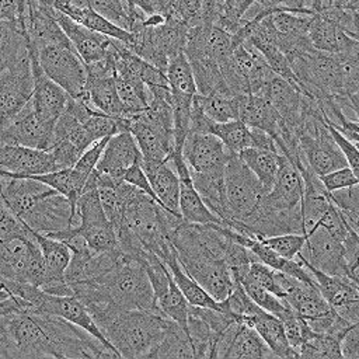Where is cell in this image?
Segmentation results:
<instances>
[{"label": "cell", "mask_w": 359, "mask_h": 359, "mask_svg": "<svg viewBox=\"0 0 359 359\" xmlns=\"http://www.w3.org/2000/svg\"><path fill=\"white\" fill-rule=\"evenodd\" d=\"M122 180L126 181V182H129V184H132V185H135L136 188L142 189L144 194H147L149 196H151V198L158 203V201H157V198H156V195H154V192H153V188H151V185H150V182H149V180H147V175H146V172H144L143 168H142V161L133 164V165L123 174V178H122Z\"/></svg>", "instance_id": "816d5d0a"}, {"label": "cell", "mask_w": 359, "mask_h": 359, "mask_svg": "<svg viewBox=\"0 0 359 359\" xmlns=\"http://www.w3.org/2000/svg\"><path fill=\"white\" fill-rule=\"evenodd\" d=\"M28 55L34 74V93L31 98L32 109L42 122L55 126L65 111L70 95L43 73L34 52L28 50Z\"/></svg>", "instance_id": "2e32d148"}, {"label": "cell", "mask_w": 359, "mask_h": 359, "mask_svg": "<svg viewBox=\"0 0 359 359\" xmlns=\"http://www.w3.org/2000/svg\"><path fill=\"white\" fill-rule=\"evenodd\" d=\"M243 324L252 327L266 342V345L271 348L276 358H299V355L287 342L282 320L276 316L261 309L255 314L245 317L243 320Z\"/></svg>", "instance_id": "484cf974"}, {"label": "cell", "mask_w": 359, "mask_h": 359, "mask_svg": "<svg viewBox=\"0 0 359 359\" xmlns=\"http://www.w3.org/2000/svg\"><path fill=\"white\" fill-rule=\"evenodd\" d=\"M10 297V294H8V292H6L4 289H0V302H3V300H6V299H8Z\"/></svg>", "instance_id": "680465c9"}, {"label": "cell", "mask_w": 359, "mask_h": 359, "mask_svg": "<svg viewBox=\"0 0 359 359\" xmlns=\"http://www.w3.org/2000/svg\"><path fill=\"white\" fill-rule=\"evenodd\" d=\"M269 248H272L275 252H278L280 257L287 259H294L297 254L303 250L307 236L302 233H285V234H276L269 237H255Z\"/></svg>", "instance_id": "b9f144b4"}, {"label": "cell", "mask_w": 359, "mask_h": 359, "mask_svg": "<svg viewBox=\"0 0 359 359\" xmlns=\"http://www.w3.org/2000/svg\"><path fill=\"white\" fill-rule=\"evenodd\" d=\"M34 74L29 55L0 72V129L17 116L31 101Z\"/></svg>", "instance_id": "30bf717a"}, {"label": "cell", "mask_w": 359, "mask_h": 359, "mask_svg": "<svg viewBox=\"0 0 359 359\" xmlns=\"http://www.w3.org/2000/svg\"><path fill=\"white\" fill-rule=\"evenodd\" d=\"M28 226H25L3 202L0 196V241L8 243L15 238H24L34 236Z\"/></svg>", "instance_id": "ee69618b"}, {"label": "cell", "mask_w": 359, "mask_h": 359, "mask_svg": "<svg viewBox=\"0 0 359 359\" xmlns=\"http://www.w3.org/2000/svg\"><path fill=\"white\" fill-rule=\"evenodd\" d=\"M0 196L8 209L32 231L50 234L74 223L76 213L66 196L32 178L4 175L0 170Z\"/></svg>", "instance_id": "277c9868"}, {"label": "cell", "mask_w": 359, "mask_h": 359, "mask_svg": "<svg viewBox=\"0 0 359 359\" xmlns=\"http://www.w3.org/2000/svg\"><path fill=\"white\" fill-rule=\"evenodd\" d=\"M36 55L43 73L59 84L72 98H86L87 72L86 65L74 48L63 45H46L38 50H29Z\"/></svg>", "instance_id": "ba28073f"}, {"label": "cell", "mask_w": 359, "mask_h": 359, "mask_svg": "<svg viewBox=\"0 0 359 359\" xmlns=\"http://www.w3.org/2000/svg\"><path fill=\"white\" fill-rule=\"evenodd\" d=\"M342 358L359 359V324H353L341 341Z\"/></svg>", "instance_id": "f5cc1de1"}, {"label": "cell", "mask_w": 359, "mask_h": 359, "mask_svg": "<svg viewBox=\"0 0 359 359\" xmlns=\"http://www.w3.org/2000/svg\"><path fill=\"white\" fill-rule=\"evenodd\" d=\"M238 119L250 128L266 132L279 147L283 121L266 98L258 94H241L238 97Z\"/></svg>", "instance_id": "7402d4cb"}, {"label": "cell", "mask_w": 359, "mask_h": 359, "mask_svg": "<svg viewBox=\"0 0 359 359\" xmlns=\"http://www.w3.org/2000/svg\"><path fill=\"white\" fill-rule=\"evenodd\" d=\"M34 311L48 313V314H53V316L65 318L66 321H69V323L80 327L86 332H88L91 337H94L95 339L102 342L107 348H109L114 353H116L118 358H121L119 353L116 352V349L109 344V341L104 337V334L95 324V321L91 317L86 304L76 296H73V294H50V293L42 292Z\"/></svg>", "instance_id": "5bb4252c"}, {"label": "cell", "mask_w": 359, "mask_h": 359, "mask_svg": "<svg viewBox=\"0 0 359 359\" xmlns=\"http://www.w3.org/2000/svg\"><path fill=\"white\" fill-rule=\"evenodd\" d=\"M157 310L165 316L167 318L175 321L187 331V320H188V311H189V303L174 282L172 276L170 279L168 290L156 300Z\"/></svg>", "instance_id": "60d3db41"}, {"label": "cell", "mask_w": 359, "mask_h": 359, "mask_svg": "<svg viewBox=\"0 0 359 359\" xmlns=\"http://www.w3.org/2000/svg\"><path fill=\"white\" fill-rule=\"evenodd\" d=\"M276 280L283 292L282 299L306 321L323 318L334 311L317 285L302 282L279 271H276Z\"/></svg>", "instance_id": "ac0fdd59"}, {"label": "cell", "mask_w": 359, "mask_h": 359, "mask_svg": "<svg viewBox=\"0 0 359 359\" xmlns=\"http://www.w3.org/2000/svg\"><path fill=\"white\" fill-rule=\"evenodd\" d=\"M303 265L311 272L320 293L334 310L342 309L359 300V286L352 279L346 276L328 275L311 265H307V264H303Z\"/></svg>", "instance_id": "4316f807"}, {"label": "cell", "mask_w": 359, "mask_h": 359, "mask_svg": "<svg viewBox=\"0 0 359 359\" xmlns=\"http://www.w3.org/2000/svg\"><path fill=\"white\" fill-rule=\"evenodd\" d=\"M238 97L230 91H215L208 95L195 94V101L203 114L213 122L238 119Z\"/></svg>", "instance_id": "d590c367"}, {"label": "cell", "mask_w": 359, "mask_h": 359, "mask_svg": "<svg viewBox=\"0 0 359 359\" xmlns=\"http://www.w3.org/2000/svg\"><path fill=\"white\" fill-rule=\"evenodd\" d=\"M344 108H351L355 115H356V119L353 122H356L359 125V88L351 94L346 95V100H345V105Z\"/></svg>", "instance_id": "11a10c76"}, {"label": "cell", "mask_w": 359, "mask_h": 359, "mask_svg": "<svg viewBox=\"0 0 359 359\" xmlns=\"http://www.w3.org/2000/svg\"><path fill=\"white\" fill-rule=\"evenodd\" d=\"M276 358L261 335L247 324L240 323L223 359H264Z\"/></svg>", "instance_id": "f1b7e54d"}, {"label": "cell", "mask_w": 359, "mask_h": 359, "mask_svg": "<svg viewBox=\"0 0 359 359\" xmlns=\"http://www.w3.org/2000/svg\"><path fill=\"white\" fill-rule=\"evenodd\" d=\"M164 264L167 265L174 282L188 300L191 306L198 307H209V309H217L220 310V303L215 300L196 280H194L182 268V265L178 261L175 248L172 252H170L165 258H163Z\"/></svg>", "instance_id": "f546056e"}, {"label": "cell", "mask_w": 359, "mask_h": 359, "mask_svg": "<svg viewBox=\"0 0 359 359\" xmlns=\"http://www.w3.org/2000/svg\"><path fill=\"white\" fill-rule=\"evenodd\" d=\"M247 276L251 278L254 282H257L264 289H266L268 292L273 293L275 296H278L280 299L283 297V292L276 280V271L272 269L271 266H268L259 261H252L247 271Z\"/></svg>", "instance_id": "f6af8a7d"}, {"label": "cell", "mask_w": 359, "mask_h": 359, "mask_svg": "<svg viewBox=\"0 0 359 359\" xmlns=\"http://www.w3.org/2000/svg\"><path fill=\"white\" fill-rule=\"evenodd\" d=\"M332 6L341 10L359 13V0H332Z\"/></svg>", "instance_id": "9f6ffc18"}, {"label": "cell", "mask_w": 359, "mask_h": 359, "mask_svg": "<svg viewBox=\"0 0 359 359\" xmlns=\"http://www.w3.org/2000/svg\"><path fill=\"white\" fill-rule=\"evenodd\" d=\"M342 244L348 276L359 286V233L352 230Z\"/></svg>", "instance_id": "bcb514c9"}, {"label": "cell", "mask_w": 359, "mask_h": 359, "mask_svg": "<svg viewBox=\"0 0 359 359\" xmlns=\"http://www.w3.org/2000/svg\"><path fill=\"white\" fill-rule=\"evenodd\" d=\"M313 1H314V0H313ZM311 8H313V7H311Z\"/></svg>", "instance_id": "6125c7cd"}, {"label": "cell", "mask_w": 359, "mask_h": 359, "mask_svg": "<svg viewBox=\"0 0 359 359\" xmlns=\"http://www.w3.org/2000/svg\"><path fill=\"white\" fill-rule=\"evenodd\" d=\"M294 259L311 265L328 275L349 278L342 241L320 226L307 233L306 244Z\"/></svg>", "instance_id": "4fadbf2b"}, {"label": "cell", "mask_w": 359, "mask_h": 359, "mask_svg": "<svg viewBox=\"0 0 359 359\" xmlns=\"http://www.w3.org/2000/svg\"><path fill=\"white\" fill-rule=\"evenodd\" d=\"M69 287L73 296L80 299L86 306L111 304L126 310L160 313L144 268L125 252L105 272L86 280L74 282Z\"/></svg>", "instance_id": "3957f363"}, {"label": "cell", "mask_w": 359, "mask_h": 359, "mask_svg": "<svg viewBox=\"0 0 359 359\" xmlns=\"http://www.w3.org/2000/svg\"><path fill=\"white\" fill-rule=\"evenodd\" d=\"M28 55V38L18 21L0 20V72Z\"/></svg>", "instance_id": "4dcf8cb0"}, {"label": "cell", "mask_w": 359, "mask_h": 359, "mask_svg": "<svg viewBox=\"0 0 359 359\" xmlns=\"http://www.w3.org/2000/svg\"><path fill=\"white\" fill-rule=\"evenodd\" d=\"M139 161H142V153L133 135L129 130H121L108 139L95 171L114 180H122L123 174Z\"/></svg>", "instance_id": "ffe728a7"}, {"label": "cell", "mask_w": 359, "mask_h": 359, "mask_svg": "<svg viewBox=\"0 0 359 359\" xmlns=\"http://www.w3.org/2000/svg\"><path fill=\"white\" fill-rule=\"evenodd\" d=\"M356 39H359V32H358V35H356Z\"/></svg>", "instance_id": "91938a15"}, {"label": "cell", "mask_w": 359, "mask_h": 359, "mask_svg": "<svg viewBox=\"0 0 359 359\" xmlns=\"http://www.w3.org/2000/svg\"><path fill=\"white\" fill-rule=\"evenodd\" d=\"M327 125H328V129H330L335 143L338 144L342 154L345 156L348 167L352 170V172L356 175V178L359 181V149L348 137H345L335 126H332L331 123H327Z\"/></svg>", "instance_id": "681fc988"}, {"label": "cell", "mask_w": 359, "mask_h": 359, "mask_svg": "<svg viewBox=\"0 0 359 359\" xmlns=\"http://www.w3.org/2000/svg\"><path fill=\"white\" fill-rule=\"evenodd\" d=\"M90 7L112 24L129 31L130 8L128 0H88Z\"/></svg>", "instance_id": "7bdbcfd3"}, {"label": "cell", "mask_w": 359, "mask_h": 359, "mask_svg": "<svg viewBox=\"0 0 359 359\" xmlns=\"http://www.w3.org/2000/svg\"><path fill=\"white\" fill-rule=\"evenodd\" d=\"M184 160L191 171L224 170L231 153L213 133L188 132L182 146Z\"/></svg>", "instance_id": "e0dca14e"}, {"label": "cell", "mask_w": 359, "mask_h": 359, "mask_svg": "<svg viewBox=\"0 0 359 359\" xmlns=\"http://www.w3.org/2000/svg\"><path fill=\"white\" fill-rule=\"evenodd\" d=\"M309 36L316 49L328 53L348 52L359 42V39L351 36L335 21L323 14L311 15Z\"/></svg>", "instance_id": "cb8c5ba5"}, {"label": "cell", "mask_w": 359, "mask_h": 359, "mask_svg": "<svg viewBox=\"0 0 359 359\" xmlns=\"http://www.w3.org/2000/svg\"><path fill=\"white\" fill-rule=\"evenodd\" d=\"M52 6H73V7H87L90 6L88 0H50Z\"/></svg>", "instance_id": "6f0895ef"}, {"label": "cell", "mask_w": 359, "mask_h": 359, "mask_svg": "<svg viewBox=\"0 0 359 359\" xmlns=\"http://www.w3.org/2000/svg\"><path fill=\"white\" fill-rule=\"evenodd\" d=\"M189 174L195 189L206 206L222 220L223 224H227L231 220V213L226 198L224 170H213L206 172L189 170Z\"/></svg>", "instance_id": "d4e9b609"}, {"label": "cell", "mask_w": 359, "mask_h": 359, "mask_svg": "<svg viewBox=\"0 0 359 359\" xmlns=\"http://www.w3.org/2000/svg\"><path fill=\"white\" fill-rule=\"evenodd\" d=\"M128 119V130L133 135L142 153V161L158 163L168 160L174 149V129L150 118L144 109Z\"/></svg>", "instance_id": "7c38bea8"}, {"label": "cell", "mask_w": 359, "mask_h": 359, "mask_svg": "<svg viewBox=\"0 0 359 359\" xmlns=\"http://www.w3.org/2000/svg\"><path fill=\"white\" fill-rule=\"evenodd\" d=\"M210 133L217 136L230 153L238 154L241 150L254 146L251 128L240 119L227 122H213Z\"/></svg>", "instance_id": "8d00e7d4"}, {"label": "cell", "mask_w": 359, "mask_h": 359, "mask_svg": "<svg viewBox=\"0 0 359 359\" xmlns=\"http://www.w3.org/2000/svg\"><path fill=\"white\" fill-rule=\"evenodd\" d=\"M243 289L245 290V293L251 297V300L258 304L261 309H264L265 311L276 316L278 318H280L282 321L285 318H287L290 314L296 313L283 299L275 296L273 293L268 292L266 289H264L262 286H259L257 282H254L251 278L247 276V272L237 280Z\"/></svg>", "instance_id": "74e56055"}, {"label": "cell", "mask_w": 359, "mask_h": 359, "mask_svg": "<svg viewBox=\"0 0 359 359\" xmlns=\"http://www.w3.org/2000/svg\"><path fill=\"white\" fill-rule=\"evenodd\" d=\"M126 43L136 55L165 73L171 59L184 52L188 28L165 20L158 25H137Z\"/></svg>", "instance_id": "8992f818"}, {"label": "cell", "mask_w": 359, "mask_h": 359, "mask_svg": "<svg viewBox=\"0 0 359 359\" xmlns=\"http://www.w3.org/2000/svg\"><path fill=\"white\" fill-rule=\"evenodd\" d=\"M341 341L342 338L335 334L313 331V334L299 348V358L342 359Z\"/></svg>", "instance_id": "f35d334b"}, {"label": "cell", "mask_w": 359, "mask_h": 359, "mask_svg": "<svg viewBox=\"0 0 359 359\" xmlns=\"http://www.w3.org/2000/svg\"><path fill=\"white\" fill-rule=\"evenodd\" d=\"M194 359V349L188 331L170 320L165 334L158 345L146 356V359Z\"/></svg>", "instance_id": "d6a6232c"}, {"label": "cell", "mask_w": 359, "mask_h": 359, "mask_svg": "<svg viewBox=\"0 0 359 359\" xmlns=\"http://www.w3.org/2000/svg\"><path fill=\"white\" fill-rule=\"evenodd\" d=\"M27 178H32L36 181H41L46 184L48 187L53 188L59 194L67 198V201L72 205L73 212L76 213V202L84 188V184L88 177L79 172L74 167L69 168H59L43 174H35V175H25ZM22 178V177H21Z\"/></svg>", "instance_id": "1f68e13d"}, {"label": "cell", "mask_w": 359, "mask_h": 359, "mask_svg": "<svg viewBox=\"0 0 359 359\" xmlns=\"http://www.w3.org/2000/svg\"><path fill=\"white\" fill-rule=\"evenodd\" d=\"M109 137L111 136H105V137L94 142L90 147H87L73 167L79 172H81L83 175L88 177L94 171V168H95V165H97V163H98V160H100V157H101V154L104 151V147H105V144H107Z\"/></svg>", "instance_id": "7dc6e473"}, {"label": "cell", "mask_w": 359, "mask_h": 359, "mask_svg": "<svg viewBox=\"0 0 359 359\" xmlns=\"http://www.w3.org/2000/svg\"><path fill=\"white\" fill-rule=\"evenodd\" d=\"M303 195L304 181L299 168L289 157L279 153L275 182L265 194L262 203L278 213L303 216Z\"/></svg>", "instance_id": "8fae6325"}, {"label": "cell", "mask_w": 359, "mask_h": 359, "mask_svg": "<svg viewBox=\"0 0 359 359\" xmlns=\"http://www.w3.org/2000/svg\"><path fill=\"white\" fill-rule=\"evenodd\" d=\"M230 237L222 223L181 222L171 234L180 264L215 300H224L234 287L224 254Z\"/></svg>", "instance_id": "7a4b0ae2"}, {"label": "cell", "mask_w": 359, "mask_h": 359, "mask_svg": "<svg viewBox=\"0 0 359 359\" xmlns=\"http://www.w3.org/2000/svg\"><path fill=\"white\" fill-rule=\"evenodd\" d=\"M0 170L8 177H25L49 172L56 168L49 150L32 149L20 144H0Z\"/></svg>", "instance_id": "d6986e66"}, {"label": "cell", "mask_w": 359, "mask_h": 359, "mask_svg": "<svg viewBox=\"0 0 359 359\" xmlns=\"http://www.w3.org/2000/svg\"><path fill=\"white\" fill-rule=\"evenodd\" d=\"M167 0H128L129 8H139L142 10L146 15L151 14H161L164 11Z\"/></svg>", "instance_id": "db71d44e"}, {"label": "cell", "mask_w": 359, "mask_h": 359, "mask_svg": "<svg viewBox=\"0 0 359 359\" xmlns=\"http://www.w3.org/2000/svg\"><path fill=\"white\" fill-rule=\"evenodd\" d=\"M53 128L35 115L29 101L17 116L0 129V144H20L49 150L53 143Z\"/></svg>", "instance_id": "9a60e30c"}, {"label": "cell", "mask_w": 359, "mask_h": 359, "mask_svg": "<svg viewBox=\"0 0 359 359\" xmlns=\"http://www.w3.org/2000/svg\"><path fill=\"white\" fill-rule=\"evenodd\" d=\"M224 184L231 220L244 223L262 205L266 192L255 174L234 153L224 168Z\"/></svg>", "instance_id": "52a82bcc"}, {"label": "cell", "mask_w": 359, "mask_h": 359, "mask_svg": "<svg viewBox=\"0 0 359 359\" xmlns=\"http://www.w3.org/2000/svg\"><path fill=\"white\" fill-rule=\"evenodd\" d=\"M261 8L269 10L271 13L279 10L294 11L300 14L313 15V0H258Z\"/></svg>", "instance_id": "f907efd6"}, {"label": "cell", "mask_w": 359, "mask_h": 359, "mask_svg": "<svg viewBox=\"0 0 359 359\" xmlns=\"http://www.w3.org/2000/svg\"><path fill=\"white\" fill-rule=\"evenodd\" d=\"M142 168L153 188L158 203L168 212L180 213V178L170 160L158 163L142 161Z\"/></svg>", "instance_id": "603a6c76"}, {"label": "cell", "mask_w": 359, "mask_h": 359, "mask_svg": "<svg viewBox=\"0 0 359 359\" xmlns=\"http://www.w3.org/2000/svg\"><path fill=\"white\" fill-rule=\"evenodd\" d=\"M86 94L88 104L109 116H125L123 105L116 93L114 74H107L101 77H87Z\"/></svg>", "instance_id": "83f0119b"}, {"label": "cell", "mask_w": 359, "mask_h": 359, "mask_svg": "<svg viewBox=\"0 0 359 359\" xmlns=\"http://www.w3.org/2000/svg\"><path fill=\"white\" fill-rule=\"evenodd\" d=\"M55 15L59 25L67 35L72 46L86 65L107 57L112 39L111 36L91 31L90 28L76 22L59 10H56Z\"/></svg>", "instance_id": "44dd1931"}, {"label": "cell", "mask_w": 359, "mask_h": 359, "mask_svg": "<svg viewBox=\"0 0 359 359\" xmlns=\"http://www.w3.org/2000/svg\"><path fill=\"white\" fill-rule=\"evenodd\" d=\"M118 358L102 342L62 317L18 310L0 317V359Z\"/></svg>", "instance_id": "6da1fadb"}, {"label": "cell", "mask_w": 359, "mask_h": 359, "mask_svg": "<svg viewBox=\"0 0 359 359\" xmlns=\"http://www.w3.org/2000/svg\"><path fill=\"white\" fill-rule=\"evenodd\" d=\"M121 358H146L163 339L170 318L150 310H126L111 304L86 306Z\"/></svg>", "instance_id": "5b68a950"}, {"label": "cell", "mask_w": 359, "mask_h": 359, "mask_svg": "<svg viewBox=\"0 0 359 359\" xmlns=\"http://www.w3.org/2000/svg\"><path fill=\"white\" fill-rule=\"evenodd\" d=\"M0 180H1V174H0Z\"/></svg>", "instance_id": "94428289"}, {"label": "cell", "mask_w": 359, "mask_h": 359, "mask_svg": "<svg viewBox=\"0 0 359 359\" xmlns=\"http://www.w3.org/2000/svg\"><path fill=\"white\" fill-rule=\"evenodd\" d=\"M320 180L328 192H334V191L344 189V188L353 187V185L359 184L356 175L352 172V170L349 167H342V168L334 170L328 174L321 175Z\"/></svg>", "instance_id": "c3c4849f"}, {"label": "cell", "mask_w": 359, "mask_h": 359, "mask_svg": "<svg viewBox=\"0 0 359 359\" xmlns=\"http://www.w3.org/2000/svg\"><path fill=\"white\" fill-rule=\"evenodd\" d=\"M163 17L188 29L203 24L206 22L203 0H167Z\"/></svg>", "instance_id": "ab89813d"}, {"label": "cell", "mask_w": 359, "mask_h": 359, "mask_svg": "<svg viewBox=\"0 0 359 359\" xmlns=\"http://www.w3.org/2000/svg\"><path fill=\"white\" fill-rule=\"evenodd\" d=\"M56 10L65 13L67 17L74 20L76 22L90 28L91 31L104 34L107 36L123 41L125 43H129L132 34L111 21H108L105 17L98 14L95 10H93L90 6L87 7H73V6H56Z\"/></svg>", "instance_id": "836d02e7"}, {"label": "cell", "mask_w": 359, "mask_h": 359, "mask_svg": "<svg viewBox=\"0 0 359 359\" xmlns=\"http://www.w3.org/2000/svg\"><path fill=\"white\" fill-rule=\"evenodd\" d=\"M238 157L255 174L265 192H268L272 188L278 172L279 153L252 146L241 150Z\"/></svg>", "instance_id": "e575fe53"}, {"label": "cell", "mask_w": 359, "mask_h": 359, "mask_svg": "<svg viewBox=\"0 0 359 359\" xmlns=\"http://www.w3.org/2000/svg\"><path fill=\"white\" fill-rule=\"evenodd\" d=\"M223 79L234 95L258 94L273 73L264 56L250 43L237 45L229 59L220 66Z\"/></svg>", "instance_id": "9c48e42d"}]
</instances>
